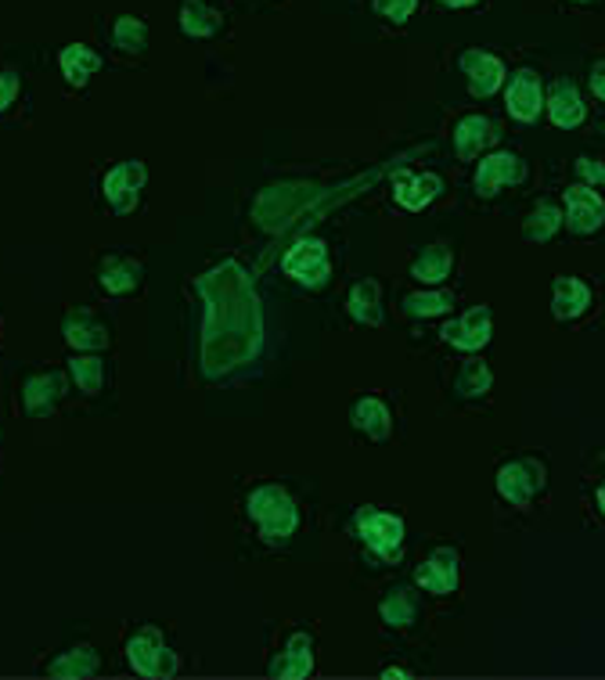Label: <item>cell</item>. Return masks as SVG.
Instances as JSON below:
<instances>
[{
	"label": "cell",
	"mask_w": 605,
	"mask_h": 680,
	"mask_svg": "<svg viewBox=\"0 0 605 680\" xmlns=\"http://www.w3.org/2000/svg\"><path fill=\"white\" fill-rule=\"evenodd\" d=\"M144 184H148L144 163H137V159H119V163H112L105 173H101V205H105V213H112V216L137 213Z\"/></svg>",
	"instance_id": "277c9868"
},
{
	"label": "cell",
	"mask_w": 605,
	"mask_h": 680,
	"mask_svg": "<svg viewBox=\"0 0 605 680\" xmlns=\"http://www.w3.org/2000/svg\"><path fill=\"white\" fill-rule=\"evenodd\" d=\"M443 339H448L454 350H465V353L483 350V345L490 342V306L465 310L458 320L443 325Z\"/></svg>",
	"instance_id": "9a60e30c"
},
{
	"label": "cell",
	"mask_w": 605,
	"mask_h": 680,
	"mask_svg": "<svg viewBox=\"0 0 605 680\" xmlns=\"http://www.w3.org/2000/svg\"><path fill=\"white\" fill-rule=\"evenodd\" d=\"M311 670H314V655H311V638H306V633H292L285 652L270 659V677L303 680V677H311Z\"/></svg>",
	"instance_id": "cb8c5ba5"
},
{
	"label": "cell",
	"mask_w": 605,
	"mask_h": 680,
	"mask_svg": "<svg viewBox=\"0 0 605 680\" xmlns=\"http://www.w3.org/2000/svg\"><path fill=\"white\" fill-rule=\"evenodd\" d=\"M346 310L353 320H361V325H382V288L379 281H357L350 288V299H346Z\"/></svg>",
	"instance_id": "d4e9b609"
},
{
	"label": "cell",
	"mask_w": 605,
	"mask_h": 680,
	"mask_svg": "<svg viewBox=\"0 0 605 680\" xmlns=\"http://www.w3.org/2000/svg\"><path fill=\"white\" fill-rule=\"evenodd\" d=\"M451 252L443 249V245H426L415 256V263H411V274H415L418 281H426V285H437V281H443L451 274Z\"/></svg>",
	"instance_id": "f546056e"
},
{
	"label": "cell",
	"mask_w": 605,
	"mask_h": 680,
	"mask_svg": "<svg viewBox=\"0 0 605 680\" xmlns=\"http://www.w3.org/2000/svg\"><path fill=\"white\" fill-rule=\"evenodd\" d=\"M558 221H563V213H558V205L552 202H541L538 210H533V216L527 221V227H522V235H527V241H547L558 230Z\"/></svg>",
	"instance_id": "d6a6232c"
},
{
	"label": "cell",
	"mask_w": 605,
	"mask_h": 680,
	"mask_svg": "<svg viewBox=\"0 0 605 680\" xmlns=\"http://www.w3.org/2000/svg\"><path fill=\"white\" fill-rule=\"evenodd\" d=\"M249 518L267 537H289L300 522V512H295V501L281 487H260L249 493Z\"/></svg>",
	"instance_id": "8992f818"
},
{
	"label": "cell",
	"mask_w": 605,
	"mask_h": 680,
	"mask_svg": "<svg viewBox=\"0 0 605 680\" xmlns=\"http://www.w3.org/2000/svg\"><path fill=\"white\" fill-rule=\"evenodd\" d=\"M196 288L205 303L199 336V375L216 382L260 350V306L242 263L220 260L199 274Z\"/></svg>",
	"instance_id": "6da1fadb"
},
{
	"label": "cell",
	"mask_w": 605,
	"mask_h": 680,
	"mask_svg": "<svg viewBox=\"0 0 605 680\" xmlns=\"http://www.w3.org/2000/svg\"><path fill=\"white\" fill-rule=\"evenodd\" d=\"M382 624H390V627H411L415 624V616H418V602H415V594L404 591V587H396V591H390L382 597Z\"/></svg>",
	"instance_id": "4dcf8cb0"
},
{
	"label": "cell",
	"mask_w": 605,
	"mask_h": 680,
	"mask_svg": "<svg viewBox=\"0 0 605 680\" xmlns=\"http://www.w3.org/2000/svg\"><path fill=\"white\" fill-rule=\"evenodd\" d=\"M62 339L68 350L79 353H105L112 345V325L105 314L90 306H73L62 317Z\"/></svg>",
	"instance_id": "52a82bcc"
},
{
	"label": "cell",
	"mask_w": 605,
	"mask_h": 680,
	"mask_svg": "<svg viewBox=\"0 0 605 680\" xmlns=\"http://www.w3.org/2000/svg\"><path fill=\"white\" fill-rule=\"evenodd\" d=\"M522 177H527V166H522L519 155L494 152V155H487L476 169V191L494 194L497 188H505V184H519Z\"/></svg>",
	"instance_id": "d6986e66"
},
{
	"label": "cell",
	"mask_w": 605,
	"mask_h": 680,
	"mask_svg": "<svg viewBox=\"0 0 605 680\" xmlns=\"http://www.w3.org/2000/svg\"><path fill=\"white\" fill-rule=\"evenodd\" d=\"M591 303V288L580 278H558L555 281V299H552V314L558 320H574L588 310Z\"/></svg>",
	"instance_id": "4316f807"
},
{
	"label": "cell",
	"mask_w": 605,
	"mask_h": 680,
	"mask_svg": "<svg viewBox=\"0 0 605 680\" xmlns=\"http://www.w3.org/2000/svg\"><path fill=\"white\" fill-rule=\"evenodd\" d=\"M566 216L569 230L577 238H588L591 230L605 224V202L591 191V184H574V188H566Z\"/></svg>",
	"instance_id": "4fadbf2b"
},
{
	"label": "cell",
	"mask_w": 605,
	"mask_h": 680,
	"mask_svg": "<svg viewBox=\"0 0 605 680\" xmlns=\"http://www.w3.org/2000/svg\"><path fill=\"white\" fill-rule=\"evenodd\" d=\"M451 306H454V295H448V292H415L404 299V314L418 317V320L451 314Z\"/></svg>",
	"instance_id": "1f68e13d"
},
{
	"label": "cell",
	"mask_w": 605,
	"mask_h": 680,
	"mask_svg": "<svg viewBox=\"0 0 605 680\" xmlns=\"http://www.w3.org/2000/svg\"><path fill=\"white\" fill-rule=\"evenodd\" d=\"M547 112H552V123L563 126V130H574V126L584 123V101H580L574 79H555L552 95H547Z\"/></svg>",
	"instance_id": "603a6c76"
},
{
	"label": "cell",
	"mask_w": 605,
	"mask_h": 680,
	"mask_svg": "<svg viewBox=\"0 0 605 680\" xmlns=\"http://www.w3.org/2000/svg\"><path fill=\"white\" fill-rule=\"evenodd\" d=\"M508 112H512V119H519V123H533L538 119V112L544 105V95H541V79L530 73V68H522V73L512 76V84H508Z\"/></svg>",
	"instance_id": "ffe728a7"
},
{
	"label": "cell",
	"mask_w": 605,
	"mask_h": 680,
	"mask_svg": "<svg viewBox=\"0 0 605 680\" xmlns=\"http://www.w3.org/2000/svg\"><path fill=\"white\" fill-rule=\"evenodd\" d=\"M68 393V375L59 367H37V372H22L18 375V414L26 418H51L59 411V403Z\"/></svg>",
	"instance_id": "3957f363"
},
{
	"label": "cell",
	"mask_w": 605,
	"mask_h": 680,
	"mask_svg": "<svg viewBox=\"0 0 605 680\" xmlns=\"http://www.w3.org/2000/svg\"><path fill=\"white\" fill-rule=\"evenodd\" d=\"M285 270H289L295 281H303L306 288H322L328 281V249H325V241L306 238V241H300V245H292L289 256H285Z\"/></svg>",
	"instance_id": "8fae6325"
},
{
	"label": "cell",
	"mask_w": 605,
	"mask_h": 680,
	"mask_svg": "<svg viewBox=\"0 0 605 680\" xmlns=\"http://www.w3.org/2000/svg\"><path fill=\"white\" fill-rule=\"evenodd\" d=\"M415 583L429 594H451L458 587V551L437 547L432 555L415 569Z\"/></svg>",
	"instance_id": "5bb4252c"
},
{
	"label": "cell",
	"mask_w": 605,
	"mask_h": 680,
	"mask_svg": "<svg viewBox=\"0 0 605 680\" xmlns=\"http://www.w3.org/2000/svg\"><path fill=\"white\" fill-rule=\"evenodd\" d=\"M415 4L418 0H375V11L386 15L390 22H404L411 11H415Z\"/></svg>",
	"instance_id": "e575fe53"
},
{
	"label": "cell",
	"mask_w": 605,
	"mask_h": 680,
	"mask_svg": "<svg viewBox=\"0 0 605 680\" xmlns=\"http://www.w3.org/2000/svg\"><path fill=\"white\" fill-rule=\"evenodd\" d=\"M177 26L185 40H213L224 33V15L216 8H210L205 0H180L177 8Z\"/></svg>",
	"instance_id": "2e32d148"
},
{
	"label": "cell",
	"mask_w": 605,
	"mask_h": 680,
	"mask_svg": "<svg viewBox=\"0 0 605 680\" xmlns=\"http://www.w3.org/2000/svg\"><path fill=\"white\" fill-rule=\"evenodd\" d=\"M591 90L605 101V62H595V68H591Z\"/></svg>",
	"instance_id": "8d00e7d4"
},
{
	"label": "cell",
	"mask_w": 605,
	"mask_h": 680,
	"mask_svg": "<svg viewBox=\"0 0 605 680\" xmlns=\"http://www.w3.org/2000/svg\"><path fill=\"white\" fill-rule=\"evenodd\" d=\"M101 652L94 648L90 641H76V644H65L62 652L48 655L37 670L48 673V677H98L101 673Z\"/></svg>",
	"instance_id": "9c48e42d"
},
{
	"label": "cell",
	"mask_w": 605,
	"mask_h": 680,
	"mask_svg": "<svg viewBox=\"0 0 605 680\" xmlns=\"http://www.w3.org/2000/svg\"><path fill=\"white\" fill-rule=\"evenodd\" d=\"M127 663L134 673L141 677H177L180 673V655L166 644V633L155 624H141L127 633Z\"/></svg>",
	"instance_id": "7a4b0ae2"
},
{
	"label": "cell",
	"mask_w": 605,
	"mask_h": 680,
	"mask_svg": "<svg viewBox=\"0 0 605 680\" xmlns=\"http://www.w3.org/2000/svg\"><path fill=\"white\" fill-rule=\"evenodd\" d=\"M440 191H443V180L432 177V173H418V177H411V180H396V202H401L404 210H426Z\"/></svg>",
	"instance_id": "f1b7e54d"
},
{
	"label": "cell",
	"mask_w": 605,
	"mask_h": 680,
	"mask_svg": "<svg viewBox=\"0 0 605 680\" xmlns=\"http://www.w3.org/2000/svg\"><path fill=\"white\" fill-rule=\"evenodd\" d=\"M440 4H448V8H469V4H476V0H440Z\"/></svg>",
	"instance_id": "74e56055"
},
{
	"label": "cell",
	"mask_w": 605,
	"mask_h": 680,
	"mask_svg": "<svg viewBox=\"0 0 605 680\" xmlns=\"http://www.w3.org/2000/svg\"><path fill=\"white\" fill-rule=\"evenodd\" d=\"M26 115V79L18 68H0V123H15Z\"/></svg>",
	"instance_id": "83f0119b"
},
{
	"label": "cell",
	"mask_w": 605,
	"mask_h": 680,
	"mask_svg": "<svg viewBox=\"0 0 605 680\" xmlns=\"http://www.w3.org/2000/svg\"><path fill=\"white\" fill-rule=\"evenodd\" d=\"M105 43L123 58H141L148 51V22L137 15H112L105 18Z\"/></svg>",
	"instance_id": "e0dca14e"
},
{
	"label": "cell",
	"mask_w": 605,
	"mask_h": 680,
	"mask_svg": "<svg viewBox=\"0 0 605 680\" xmlns=\"http://www.w3.org/2000/svg\"><path fill=\"white\" fill-rule=\"evenodd\" d=\"M462 68H465V76H469L472 95L479 98H490L501 87V79H505V65L487 51H465Z\"/></svg>",
	"instance_id": "7402d4cb"
},
{
	"label": "cell",
	"mask_w": 605,
	"mask_h": 680,
	"mask_svg": "<svg viewBox=\"0 0 605 680\" xmlns=\"http://www.w3.org/2000/svg\"><path fill=\"white\" fill-rule=\"evenodd\" d=\"M94 285H98V292L109 295V299L141 295V285H144L141 256H137V252H127V249L101 252L98 263H94Z\"/></svg>",
	"instance_id": "5b68a950"
},
{
	"label": "cell",
	"mask_w": 605,
	"mask_h": 680,
	"mask_svg": "<svg viewBox=\"0 0 605 680\" xmlns=\"http://www.w3.org/2000/svg\"><path fill=\"white\" fill-rule=\"evenodd\" d=\"M574 4H591V0H574Z\"/></svg>",
	"instance_id": "ab89813d"
},
{
	"label": "cell",
	"mask_w": 605,
	"mask_h": 680,
	"mask_svg": "<svg viewBox=\"0 0 605 680\" xmlns=\"http://www.w3.org/2000/svg\"><path fill=\"white\" fill-rule=\"evenodd\" d=\"M454 389H458L462 396H479L490 389V367L483 361H469L458 372V382H454Z\"/></svg>",
	"instance_id": "836d02e7"
},
{
	"label": "cell",
	"mask_w": 605,
	"mask_h": 680,
	"mask_svg": "<svg viewBox=\"0 0 605 680\" xmlns=\"http://www.w3.org/2000/svg\"><path fill=\"white\" fill-rule=\"evenodd\" d=\"M598 508H602V515H605V487L598 490Z\"/></svg>",
	"instance_id": "f35d334b"
},
{
	"label": "cell",
	"mask_w": 605,
	"mask_h": 680,
	"mask_svg": "<svg viewBox=\"0 0 605 680\" xmlns=\"http://www.w3.org/2000/svg\"><path fill=\"white\" fill-rule=\"evenodd\" d=\"M490 141H494V126H490L487 115H462V123L454 126L458 159H476L479 148H487Z\"/></svg>",
	"instance_id": "484cf974"
},
{
	"label": "cell",
	"mask_w": 605,
	"mask_h": 680,
	"mask_svg": "<svg viewBox=\"0 0 605 680\" xmlns=\"http://www.w3.org/2000/svg\"><path fill=\"white\" fill-rule=\"evenodd\" d=\"M65 375L68 386L79 389L84 396H101V389L109 386V361L101 353H68Z\"/></svg>",
	"instance_id": "ac0fdd59"
},
{
	"label": "cell",
	"mask_w": 605,
	"mask_h": 680,
	"mask_svg": "<svg viewBox=\"0 0 605 680\" xmlns=\"http://www.w3.org/2000/svg\"><path fill=\"white\" fill-rule=\"evenodd\" d=\"M101 68H105V58H101L94 48H87V43H68V48L59 51V73L65 79L68 95H84L90 87V79H94Z\"/></svg>",
	"instance_id": "7c38bea8"
},
{
	"label": "cell",
	"mask_w": 605,
	"mask_h": 680,
	"mask_svg": "<svg viewBox=\"0 0 605 680\" xmlns=\"http://www.w3.org/2000/svg\"><path fill=\"white\" fill-rule=\"evenodd\" d=\"M350 421H353V429H361L368 440L375 443H386L390 440V432H393V418H390V407L379 400V396H361V400H353V407H350Z\"/></svg>",
	"instance_id": "44dd1931"
},
{
	"label": "cell",
	"mask_w": 605,
	"mask_h": 680,
	"mask_svg": "<svg viewBox=\"0 0 605 680\" xmlns=\"http://www.w3.org/2000/svg\"><path fill=\"white\" fill-rule=\"evenodd\" d=\"M357 533L368 544L375 555L382 558H401V544H404V522L393 512L382 508H364L357 515Z\"/></svg>",
	"instance_id": "ba28073f"
},
{
	"label": "cell",
	"mask_w": 605,
	"mask_h": 680,
	"mask_svg": "<svg viewBox=\"0 0 605 680\" xmlns=\"http://www.w3.org/2000/svg\"><path fill=\"white\" fill-rule=\"evenodd\" d=\"M577 173L584 184H605V163H595V159H577Z\"/></svg>",
	"instance_id": "d590c367"
},
{
	"label": "cell",
	"mask_w": 605,
	"mask_h": 680,
	"mask_svg": "<svg viewBox=\"0 0 605 680\" xmlns=\"http://www.w3.org/2000/svg\"><path fill=\"white\" fill-rule=\"evenodd\" d=\"M544 487V465L541 461H508L505 468L497 471V493L508 504H527L533 493Z\"/></svg>",
	"instance_id": "30bf717a"
}]
</instances>
